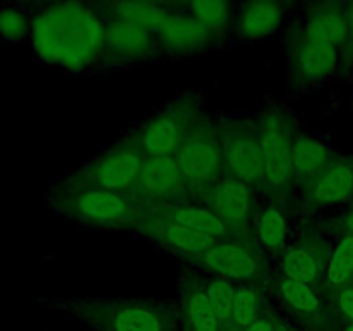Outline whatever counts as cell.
Masks as SVG:
<instances>
[{
  "mask_svg": "<svg viewBox=\"0 0 353 331\" xmlns=\"http://www.w3.org/2000/svg\"><path fill=\"white\" fill-rule=\"evenodd\" d=\"M31 41L41 61L81 71L102 61L105 17L92 3H40L31 10Z\"/></svg>",
  "mask_w": 353,
  "mask_h": 331,
  "instance_id": "1",
  "label": "cell"
},
{
  "mask_svg": "<svg viewBox=\"0 0 353 331\" xmlns=\"http://www.w3.org/2000/svg\"><path fill=\"white\" fill-rule=\"evenodd\" d=\"M48 202L55 212L99 228L140 231L148 217V207L131 192L59 190L52 186Z\"/></svg>",
  "mask_w": 353,
  "mask_h": 331,
  "instance_id": "2",
  "label": "cell"
},
{
  "mask_svg": "<svg viewBox=\"0 0 353 331\" xmlns=\"http://www.w3.org/2000/svg\"><path fill=\"white\" fill-rule=\"evenodd\" d=\"M145 161L147 157L143 152L130 137H126L81 166L78 171L59 179L54 188L131 192L140 178Z\"/></svg>",
  "mask_w": 353,
  "mask_h": 331,
  "instance_id": "3",
  "label": "cell"
},
{
  "mask_svg": "<svg viewBox=\"0 0 353 331\" xmlns=\"http://www.w3.org/2000/svg\"><path fill=\"white\" fill-rule=\"evenodd\" d=\"M262 148L261 190L276 200L288 199L293 186L295 121L279 107L265 109L257 119Z\"/></svg>",
  "mask_w": 353,
  "mask_h": 331,
  "instance_id": "4",
  "label": "cell"
},
{
  "mask_svg": "<svg viewBox=\"0 0 353 331\" xmlns=\"http://www.w3.org/2000/svg\"><path fill=\"white\" fill-rule=\"evenodd\" d=\"M69 310L103 331H169L168 305L150 300H64Z\"/></svg>",
  "mask_w": 353,
  "mask_h": 331,
  "instance_id": "5",
  "label": "cell"
},
{
  "mask_svg": "<svg viewBox=\"0 0 353 331\" xmlns=\"http://www.w3.org/2000/svg\"><path fill=\"white\" fill-rule=\"evenodd\" d=\"M203 117L199 100L193 95L179 97L154 117L141 123L128 137L138 145L145 157H169L178 152Z\"/></svg>",
  "mask_w": 353,
  "mask_h": 331,
  "instance_id": "6",
  "label": "cell"
},
{
  "mask_svg": "<svg viewBox=\"0 0 353 331\" xmlns=\"http://www.w3.org/2000/svg\"><path fill=\"white\" fill-rule=\"evenodd\" d=\"M214 126L223 152L224 176L261 190L262 148L257 121L241 116H221Z\"/></svg>",
  "mask_w": 353,
  "mask_h": 331,
  "instance_id": "7",
  "label": "cell"
},
{
  "mask_svg": "<svg viewBox=\"0 0 353 331\" xmlns=\"http://www.w3.org/2000/svg\"><path fill=\"white\" fill-rule=\"evenodd\" d=\"M192 200H199L205 190L224 176L223 152L216 126L203 116L185 143L174 154Z\"/></svg>",
  "mask_w": 353,
  "mask_h": 331,
  "instance_id": "8",
  "label": "cell"
},
{
  "mask_svg": "<svg viewBox=\"0 0 353 331\" xmlns=\"http://www.w3.org/2000/svg\"><path fill=\"white\" fill-rule=\"evenodd\" d=\"M185 261L212 272L217 278L228 281H240L247 285H261L265 274L262 254L252 245L248 238H228L221 240L207 252Z\"/></svg>",
  "mask_w": 353,
  "mask_h": 331,
  "instance_id": "9",
  "label": "cell"
},
{
  "mask_svg": "<svg viewBox=\"0 0 353 331\" xmlns=\"http://www.w3.org/2000/svg\"><path fill=\"white\" fill-rule=\"evenodd\" d=\"M199 202L224 224L231 238H247L255 212L254 188L250 185L223 176L200 195Z\"/></svg>",
  "mask_w": 353,
  "mask_h": 331,
  "instance_id": "10",
  "label": "cell"
},
{
  "mask_svg": "<svg viewBox=\"0 0 353 331\" xmlns=\"http://www.w3.org/2000/svg\"><path fill=\"white\" fill-rule=\"evenodd\" d=\"M131 193L138 197L148 209L169 203L192 202L174 155L147 159Z\"/></svg>",
  "mask_w": 353,
  "mask_h": 331,
  "instance_id": "11",
  "label": "cell"
},
{
  "mask_svg": "<svg viewBox=\"0 0 353 331\" xmlns=\"http://www.w3.org/2000/svg\"><path fill=\"white\" fill-rule=\"evenodd\" d=\"M103 16V14H102ZM105 17V48L102 61L128 64L162 54L155 31L114 16Z\"/></svg>",
  "mask_w": 353,
  "mask_h": 331,
  "instance_id": "12",
  "label": "cell"
},
{
  "mask_svg": "<svg viewBox=\"0 0 353 331\" xmlns=\"http://www.w3.org/2000/svg\"><path fill=\"white\" fill-rule=\"evenodd\" d=\"M161 52L172 55H190L207 50L223 40L209 28L183 10V3H171V14L155 31Z\"/></svg>",
  "mask_w": 353,
  "mask_h": 331,
  "instance_id": "13",
  "label": "cell"
},
{
  "mask_svg": "<svg viewBox=\"0 0 353 331\" xmlns=\"http://www.w3.org/2000/svg\"><path fill=\"white\" fill-rule=\"evenodd\" d=\"M340 50L299 31L292 47V78L299 85L323 81L336 69Z\"/></svg>",
  "mask_w": 353,
  "mask_h": 331,
  "instance_id": "14",
  "label": "cell"
},
{
  "mask_svg": "<svg viewBox=\"0 0 353 331\" xmlns=\"http://www.w3.org/2000/svg\"><path fill=\"white\" fill-rule=\"evenodd\" d=\"M330 252L323 238L303 234L281 254L283 276L288 279L314 285L326 272Z\"/></svg>",
  "mask_w": 353,
  "mask_h": 331,
  "instance_id": "15",
  "label": "cell"
},
{
  "mask_svg": "<svg viewBox=\"0 0 353 331\" xmlns=\"http://www.w3.org/2000/svg\"><path fill=\"white\" fill-rule=\"evenodd\" d=\"M312 207L341 205L353 199V159L338 157L326 171L302 190Z\"/></svg>",
  "mask_w": 353,
  "mask_h": 331,
  "instance_id": "16",
  "label": "cell"
},
{
  "mask_svg": "<svg viewBox=\"0 0 353 331\" xmlns=\"http://www.w3.org/2000/svg\"><path fill=\"white\" fill-rule=\"evenodd\" d=\"M140 233L147 234L152 240L161 243L162 247H168L169 250L178 252L183 259L203 254L217 243V240H214V238L203 237V234L195 233L188 228L179 226L172 221L155 217L152 214H148Z\"/></svg>",
  "mask_w": 353,
  "mask_h": 331,
  "instance_id": "17",
  "label": "cell"
},
{
  "mask_svg": "<svg viewBox=\"0 0 353 331\" xmlns=\"http://www.w3.org/2000/svg\"><path fill=\"white\" fill-rule=\"evenodd\" d=\"M302 33L326 41L334 48H343L348 40V19L345 6L334 2L312 3L307 6Z\"/></svg>",
  "mask_w": 353,
  "mask_h": 331,
  "instance_id": "18",
  "label": "cell"
},
{
  "mask_svg": "<svg viewBox=\"0 0 353 331\" xmlns=\"http://www.w3.org/2000/svg\"><path fill=\"white\" fill-rule=\"evenodd\" d=\"M336 159L333 150L323 141L296 131L293 140V183L300 190L307 188Z\"/></svg>",
  "mask_w": 353,
  "mask_h": 331,
  "instance_id": "19",
  "label": "cell"
},
{
  "mask_svg": "<svg viewBox=\"0 0 353 331\" xmlns=\"http://www.w3.org/2000/svg\"><path fill=\"white\" fill-rule=\"evenodd\" d=\"M283 17H285V3L274 0L245 2L236 7L234 26L241 38L262 40L278 31Z\"/></svg>",
  "mask_w": 353,
  "mask_h": 331,
  "instance_id": "20",
  "label": "cell"
},
{
  "mask_svg": "<svg viewBox=\"0 0 353 331\" xmlns=\"http://www.w3.org/2000/svg\"><path fill=\"white\" fill-rule=\"evenodd\" d=\"M148 214L161 217V219L172 221V223L179 224V226L188 228V230L195 231V233L214 238L217 241L231 238L224 224L207 207H203L202 203L200 205H195L192 202L169 203V205L152 207V209H148Z\"/></svg>",
  "mask_w": 353,
  "mask_h": 331,
  "instance_id": "21",
  "label": "cell"
},
{
  "mask_svg": "<svg viewBox=\"0 0 353 331\" xmlns=\"http://www.w3.org/2000/svg\"><path fill=\"white\" fill-rule=\"evenodd\" d=\"M103 16H114L128 23L138 24L147 30L157 31L171 14V3L133 0V2H102L95 3Z\"/></svg>",
  "mask_w": 353,
  "mask_h": 331,
  "instance_id": "22",
  "label": "cell"
},
{
  "mask_svg": "<svg viewBox=\"0 0 353 331\" xmlns=\"http://www.w3.org/2000/svg\"><path fill=\"white\" fill-rule=\"evenodd\" d=\"M183 321L186 331H219L221 323L207 299L205 283L190 281L185 286Z\"/></svg>",
  "mask_w": 353,
  "mask_h": 331,
  "instance_id": "23",
  "label": "cell"
},
{
  "mask_svg": "<svg viewBox=\"0 0 353 331\" xmlns=\"http://www.w3.org/2000/svg\"><path fill=\"white\" fill-rule=\"evenodd\" d=\"M288 224L286 216L278 205H268L257 214L255 219V237L262 250L271 255H281L286 250Z\"/></svg>",
  "mask_w": 353,
  "mask_h": 331,
  "instance_id": "24",
  "label": "cell"
},
{
  "mask_svg": "<svg viewBox=\"0 0 353 331\" xmlns=\"http://www.w3.org/2000/svg\"><path fill=\"white\" fill-rule=\"evenodd\" d=\"M183 10L209 28L212 33L224 37L226 30L233 23L236 7L224 0H199V2L183 3Z\"/></svg>",
  "mask_w": 353,
  "mask_h": 331,
  "instance_id": "25",
  "label": "cell"
},
{
  "mask_svg": "<svg viewBox=\"0 0 353 331\" xmlns=\"http://www.w3.org/2000/svg\"><path fill=\"white\" fill-rule=\"evenodd\" d=\"M279 293H281V299L293 312H296L299 316L303 317H319L323 314V305H321V300L317 297V293L314 292V288L305 283L295 281V279H288L283 276L278 281Z\"/></svg>",
  "mask_w": 353,
  "mask_h": 331,
  "instance_id": "26",
  "label": "cell"
},
{
  "mask_svg": "<svg viewBox=\"0 0 353 331\" xmlns=\"http://www.w3.org/2000/svg\"><path fill=\"white\" fill-rule=\"evenodd\" d=\"M326 283L333 290H341L352 286L353 281V237L345 234L334 245L330 255L326 272H324Z\"/></svg>",
  "mask_w": 353,
  "mask_h": 331,
  "instance_id": "27",
  "label": "cell"
},
{
  "mask_svg": "<svg viewBox=\"0 0 353 331\" xmlns=\"http://www.w3.org/2000/svg\"><path fill=\"white\" fill-rule=\"evenodd\" d=\"M262 297L254 285L247 283H234L233 297V314L231 324L240 330H247L248 326L261 319Z\"/></svg>",
  "mask_w": 353,
  "mask_h": 331,
  "instance_id": "28",
  "label": "cell"
},
{
  "mask_svg": "<svg viewBox=\"0 0 353 331\" xmlns=\"http://www.w3.org/2000/svg\"><path fill=\"white\" fill-rule=\"evenodd\" d=\"M0 38L10 43H23L31 38V12L23 6H0Z\"/></svg>",
  "mask_w": 353,
  "mask_h": 331,
  "instance_id": "29",
  "label": "cell"
},
{
  "mask_svg": "<svg viewBox=\"0 0 353 331\" xmlns=\"http://www.w3.org/2000/svg\"><path fill=\"white\" fill-rule=\"evenodd\" d=\"M207 299L214 314L221 324H231V314H233V297L234 283L223 278H212L205 283Z\"/></svg>",
  "mask_w": 353,
  "mask_h": 331,
  "instance_id": "30",
  "label": "cell"
},
{
  "mask_svg": "<svg viewBox=\"0 0 353 331\" xmlns=\"http://www.w3.org/2000/svg\"><path fill=\"white\" fill-rule=\"evenodd\" d=\"M334 302H336V307L340 309V312L353 323V286L336 290V293H334Z\"/></svg>",
  "mask_w": 353,
  "mask_h": 331,
  "instance_id": "31",
  "label": "cell"
},
{
  "mask_svg": "<svg viewBox=\"0 0 353 331\" xmlns=\"http://www.w3.org/2000/svg\"><path fill=\"white\" fill-rule=\"evenodd\" d=\"M331 231H336V233H343L345 234H352L353 237V209L345 212L343 216L334 219V223L330 226Z\"/></svg>",
  "mask_w": 353,
  "mask_h": 331,
  "instance_id": "32",
  "label": "cell"
},
{
  "mask_svg": "<svg viewBox=\"0 0 353 331\" xmlns=\"http://www.w3.org/2000/svg\"><path fill=\"white\" fill-rule=\"evenodd\" d=\"M345 14H347V19H348V40L343 48H347L348 54L353 55V2L345 6Z\"/></svg>",
  "mask_w": 353,
  "mask_h": 331,
  "instance_id": "33",
  "label": "cell"
},
{
  "mask_svg": "<svg viewBox=\"0 0 353 331\" xmlns=\"http://www.w3.org/2000/svg\"><path fill=\"white\" fill-rule=\"evenodd\" d=\"M247 331H278V328H276V324L272 323L271 319L261 317V319L255 321L252 326H248Z\"/></svg>",
  "mask_w": 353,
  "mask_h": 331,
  "instance_id": "34",
  "label": "cell"
},
{
  "mask_svg": "<svg viewBox=\"0 0 353 331\" xmlns=\"http://www.w3.org/2000/svg\"><path fill=\"white\" fill-rule=\"evenodd\" d=\"M345 331H353V323L348 324V328H347V330H345Z\"/></svg>",
  "mask_w": 353,
  "mask_h": 331,
  "instance_id": "35",
  "label": "cell"
},
{
  "mask_svg": "<svg viewBox=\"0 0 353 331\" xmlns=\"http://www.w3.org/2000/svg\"><path fill=\"white\" fill-rule=\"evenodd\" d=\"M278 331H285V330H278Z\"/></svg>",
  "mask_w": 353,
  "mask_h": 331,
  "instance_id": "36",
  "label": "cell"
}]
</instances>
